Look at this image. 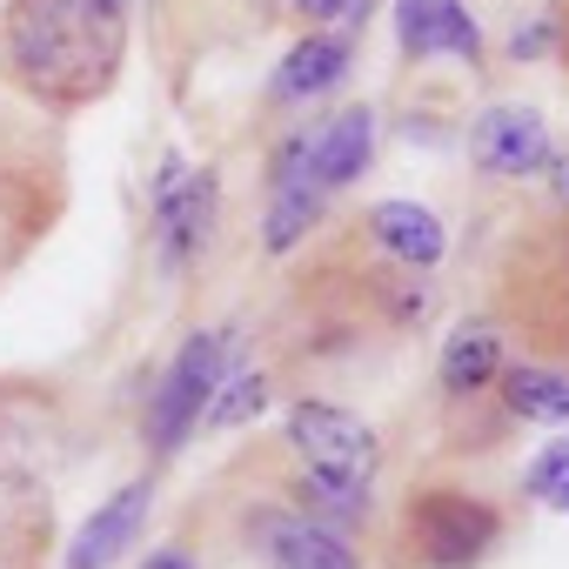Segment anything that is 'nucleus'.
I'll use <instances>...</instances> for the list:
<instances>
[{
	"label": "nucleus",
	"mask_w": 569,
	"mask_h": 569,
	"mask_svg": "<svg viewBox=\"0 0 569 569\" xmlns=\"http://www.w3.org/2000/svg\"><path fill=\"white\" fill-rule=\"evenodd\" d=\"M134 0H0V81L34 114L101 108L128 74Z\"/></svg>",
	"instance_id": "1"
},
{
	"label": "nucleus",
	"mask_w": 569,
	"mask_h": 569,
	"mask_svg": "<svg viewBox=\"0 0 569 569\" xmlns=\"http://www.w3.org/2000/svg\"><path fill=\"white\" fill-rule=\"evenodd\" d=\"M74 462V402L48 376H0V542H48Z\"/></svg>",
	"instance_id": "2"
},
{
	"label": "nucleus",
	"mask_w": 569,
	"mask_h": 569,
	"mask_svg": "<svg viewBox=\"0 0 569 569\" xmlns=\"http://www.w3.org/2000/svg\"><path fill=\"white\" fill-rule=\"evenodd\" d=\"M489 322L522 342L529 362H569V214L536 208L509 221L489 261Z\"/></svg>",
	"instance_id": "3"
},
{
	"label": "nucleus",
	"mask_w": 569,
	"mask_h": 569,
	"mask_svg": "<svg viewBox=\"0 0 569 569\" xmlns=\"http://www.w3.org/2000/svg\"><path fill=\"white\" fill-rule=\"evenodd\" d=\"M509 536V509L462 482H416L396 509L402 569H482Z\"/></svg>",
	"instance_id": "4"
},
{
	"label": "nucleus",
	"mask_w": 569,
	"mask_h": 569,
	"mask_svg": "<svg viewBox=\"0 0 569 569\" xmlns=\"http://www.w3.org/2000/svg\"><path fill=\"white\" fill-rule=\"evenodd\" d=\"M228 362H234V329H194V336L168 356V369H161V382H154V396H148V416H141V449H148V462H174V456L188 449V436L201 429V416H208V402H214Z\"/></svg>",
	"instance_id": "5"
},
{
	"label": "nucleus",
	"mask_w": 569,
	"mask_h": 569,
	"mask_svg": "<svg viewBox=\"0 0 569 569\" xmlns=\"http://www.w3.org/2000/svg\"><path fill=\"white\" fill-rule=\"evenodd\" d=\"M214 221H221V174L214 168H181L174 154L154 168V188H148V234H154V261L168 281L194 274L208 241H214Z\"/></svg>",
	"instance_id": "6"
},
{
	"label": "nucleus",
	"mask_w": 569,
	"mask_h": 569,
	"mask_svg": "<svg viewBox=\"0 0 569 569\" xmlns=\"http://www.w3.org/2000/svg\"><path fill=\"white\" fill-rule=\"evenodd\" d=\"M234 529H241V549L261 569H369L362 549L336 522L296 509L289 496H254V502H241Z\"/></svg>",
	"instance_id": "7"
},
{
	"label": "nucleus",
	"mask_w": 569,
	"mask_h": 569,
	"mask_svg": "<svg viewBox=\"0 0 569 569\" xmlns=\"http://www.w3.org/2000/svg\"><path fill=\"white\" fill-rule=\"evenodd\" d=\"M281 442H289V456L302 469H316V476H342V482H369V489L382 476V436L356 409H342L329 396H296Z\"/></svg>",
	"instance_id": "8"
},
{
	"label": "nucleus",
	"mask_w": 569,
	"mask_h": 569,
	"mask_svg": "<svg viewBox=\"0 0 569 569\" xmlns=\"http://www.w3.org/2000/svg\"><path fill=\"white\" fill-rule=\"evenodd\" d=\"M469 161L489 181H536L556 161V134H549L542 108H529V101H489L469 121Z\"/></svg>",
	"instance_id": "9"
},
{
	"label": "nucleus",
	"mask_w": 569,
	"mask_h": 569,
	"mask_svg": "<svg viewBox=\"0 0 569 569\" xmlns=\"http://www.w3.org/2000/svg\"><path fill=\"white\" fill-rule=\"evenodd\" d=\"M322 208L329 194L316 188L309 161H302V128L274 141V161H268V208H261V248L268 254H296L316 228H322Z\"/></svg>",
	"instance_id": "10"
},
{
	"label": "nucleus",
	"mask_w": 569,
	"mask_h": 569,
	"mask_svg": "<svg viewBox=\"0 0 569 569\" xmlns=\"http://www.w3.org/2000/svg\"><path fill=\"white\" fill-rule=\"evenodd\" d=\"M356 54H362V34L356 28H302L296 48L281 54L274 74H268V101L274 108H309V101L336 94L356 74Z\"/></svg>",
	"instance_id": "11"
},
{
	"label": "nucleus",
	"mask_w": 569,
	"mask_h": 569,
	"mask_svg": "<svg viewBox=\"0 0 569 569\" xmlns=\"http://www.w3.org/2000/svg\"><path fill=\"white\" fill-rule=\"evenodd\" d=\"M302 161H309V174H316L322 194L356 188V181L376 168V108H369V101H349V108H336L329 121L302 128Z\"/></svg>",
	"instance_id": "12"
},
{
	"label": "nucleus",
	"mask_w": 569,
	"mask_h": 569,
	"mask_svg": "<svg viewBox=\"0 0 569 569\" xmlns=\"http://www.w3.org/2000/svg\"><path fill=\"white\" fill-rule=\"evenodd\" d=\"M502 362H509V336H502L489 316H462V322L442 336V356H436V396H442L449 409H469V402H482V396L496 389Z\"/></svg>",
	"instance_id": "13"
},
{
	"label": "nucleus",
	"mask_w": 569,
	"mask_h": 569,
	"mask_svg": "<svg viewBox=\"0 0 569 569\" xmlns=\"http://www.w3.org/2000/svg\"><path fill=\"white\" fill-rule=\"evenodd\" d=\"M148 516H154V469H148V476H134V482H121V489H114V496L81 522V536L68 542L61 569H114V562L141 542Z\"/></svg>",
	"instance_id": "14"
},
{
	"label": "nucleus",
	"mask_w": 569,
	"mask_h": 569,
	"mask_svg": "<svg viewBox=\"0 0 569 569\" xmlns=\"http://www.w3.org/2000/svg\"><path fill=\"white\" fill-rule=\"evenodd\" d=\"M396 48L402 61H469L482 68V28L462 0H396Z\"/></svg>",
	"instance_id": "15"
},
{
	"label": "nucleus",
	"mask_w": 569,
	"mask_h": 569,
	"mask_svg": "<svg viewBox=\"0 0 569 569\" xmlns=\"http://www.w3.org/2000/svg\"><path fill=\"white\" fill-rule=\"evenodd\" d=\"M362 234H369L376 254H389V261H402V268H422V274H436L442 254H449V228H442V214L422 208V201H376V208L362 214Z\"/></svg>",
	"instance_id": "16"
},
{
	"label": "nucleus",
	"mask_w": 569,
	"mask_h": 569,
	"mask_svg": "<svg viewBox=\"0 0 569 569\" xmlns=\"http://www.w3.org/2000/svg\"><path fill=\"white\" fill-rule=\"evenodd\" d=\"M489 402L502 409L509 429L522 422H549V429H569V362H529V356H509Z\"/></svg>",
	"instance_id": "17"
},
{
	"label": "nucleus",
	"mask_w": 569,
	"mask_h": 569,
	"mask_svg": "<svg viewBox=\"0 0 569 569\" xmlns=\"http://www.w3.org/2000/svg\"><path fill=\"white\" fill-rule=\"evenodd\" d=\"M281 496H289L296 509H309V516H322V522H336L342 536H349L356 522H369V516H376V489H369V482L316 476V469H302V462H296V476H289V482H281Z\"/></svg>",
	"instance_id": "18"
},
{
	"label": "nucleus",
	"mask_w": 569,
	"mask_h": 569,
	"mask_svg": "<svg viewBox=\"0 0 569 569\" xmlns=\"http://www.w3.org/2000/svg\"><path fill=\"white\" fill-rule=\"evenodd\" d=\"M268 402H274V376L254 369V362H228V376H221V389H214L201 429H241V422H254Z\"/></svg>",
	"instance_id": "19"
},
{
	"label": "nucleus",
	"mask_w": 569,
	"mask_h": 569,
	"mask_svg": "<svg viewBox=\"0 0 569 569\" xmlns=\"http://www.w3.org/2000/svg\"><path fill=\"white\" fill-rule=\"evenodd\" d=\"M522 496H529L536 509H549V516H569V436H556V442H542V449L529 456Z\"/></svg>",
	"instance_id": "20"
},
{
	"label": "nucleus",
	"mask_w": 569,
	"mask_h": 569,
	"mask_svg": "<svg viewBox=\"0 0 569 569\" xmlns=\"http://www.w3.org/2000/svg\"><path fill=\"white\" fill-rule=\"evenodd\" d=\"M376 14V0H289V21L296 28H369Z\"/></svg>",
	"instance_id": "21"
},
{
	"label": "nucleus",
	"mask_w": 569,
	"mask_h": 569,
	"mask_svg": "<svg viewBox=\"0 0 569 569\" xmlns=\"http://www.w3.org/2000/svg\"><path fill=\"white\" fill-rule=\"evenodd\" d=\"M542 54H556V8H542V21L509 34V61H542Z\"/></svg>",
	"instance_id": "22"
},
{
	"label": "nucleus",
	"mask_w": 569,
	"mask_h": 569,
	"mask_svg": "<svg viewBox=\"0 0 569 569\" xmlns=\"http://www.w3.org/2000/svg\"><path fill=\"white\" fill-rule=\"evenodd\" d=\"M0 569H48V542H0Z\"/></svg>",
	"instance_id": "23"
},
{
	"label": "nucleus",
	"mask_w": 569,
	"mask_h": 569,
	"mask_svg": "<svg viewBox=\"0 0 569 569\" xmlns=\"http://www.w3.org/2000/svg\"><path fill=\"white\" fill-rule=\"evenodd\" d=\"M141 569H201V562H194L181 542H161V549H148V556H141Z\"/></svg>",
	"instance_id": "24"
},
{
	"label": "nucleus",
	"mask_w": 569,
	"mask_h": 569,
	"mask_svg": "<svg viewBox=\"0 0 569 569\" xmlns=\"http://www.w3.org/2000/svg\"><path fill=\"white\" fill-rule=\"evenodd\" d=\"M542 181H549V194H556V208L569 214V154H556V161L542 168Z\"/></svg>",
	"instance_id": "25"
},
{
	"label": "nucleus",
	"mask_w": 569,
	"mask_h": 569,
	"mask_svg": "<svg viewBox=\"0 0 569 569\" xmlns=\"http://www.w3.org/2000/svg\"><path fill=\"white\" fill-rule=\"evenodd\" d=\"M556 61L569 74V0H556Z\"/></svg>",
	"instance_id": "26"
}]
</instances>
